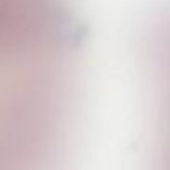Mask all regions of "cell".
<instances>
[]
</instances>
